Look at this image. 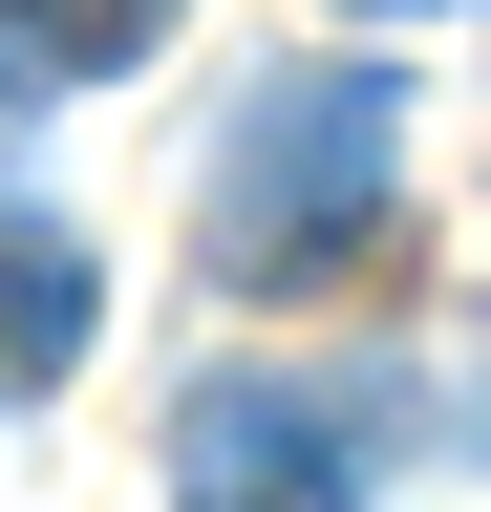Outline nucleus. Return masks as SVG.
I'll list each match as a JSON object with an SVG mask.
<instances>
[{
	"label": "nucleus",
	"mask_w": 491,
	"mask_h": 512,
	"mask_svg": "<svg viewBox=\"0 0 491 512\" xmlns=\"http://www.w3.org/2000/svg\"><path fill=\"white\" fill-rule=\"evenodd\" d=\"M406 192V86L385 64H278V86H235L214 128V192H193V256L235 299H321L363 235H385Z\"/></svg>",
	"instance_id": "obj_1"
},
{
	"label": "nucleus",
	"mask_w": 491,
	"mask_h": 512,
	"mask_svg": "<svg viewBox=\"0 0 491 512\" xmlns=\"http://www.w3.org/2000/svg\"><path fill=\"white\" fill-rule=\"evenodd\" d=\"M406 406L385 384H321V363H214L171 406V512H363L385 491Z\"/></svg>",
	"instance_id": "obj_2"
},
{
	"label": "nucleus",
	"mask_w": 491,
	"mask_h": 512,
	"mask_svg": "<svg viewBox=\"0 0 491 512\" xmlns=\"http://www.w3.org/2000/svg\"><path fill=\"white\" fill-rule=\"evenodd\" d=\"M86 320H107V256L65 214H0V406H43V384L86 363Z\"/></svg>",
	"instance_id": "obj_3"
},
{
	"label": "nucleus",
	"mask_w": 491,
	"mask_h": 512,
	"mask_svg": "<svg viewBox=\"0 0 491 512\" xmlns=\"http://www.w3.org/2000/svg\"><path fill=\"white\" fill-rule=\"evenodd\" d=\"M150 22H171V0H22V43H43V64H129Z\"/></svg>",
	"instance_id": "obj_4"
},
{
	"label": "nucleus",
	"mask_w": 491,
	"mask_h": 512,
	"mask_svg": "<svg viewBox=\"0 0 491 512\" xmlns=\"http://www.w3.org/2000/svg\"><path fill=\"white\" fill-rule=\"evenodd\" d=\"M342 22H449V0H342Z\"/></svg>",
	"instance_id": "obj_5"
}]
</instances>
